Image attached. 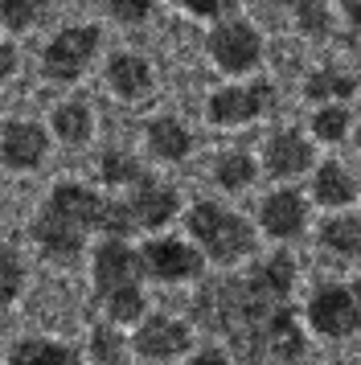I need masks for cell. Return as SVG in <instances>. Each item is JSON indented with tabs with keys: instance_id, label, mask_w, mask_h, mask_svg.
<instances>
[{
	"instance_id": "16",
	"label": "cell",
	"mask_w": 361,
	"mask_h": 365,
	"mask_svg": "<svg viewBox=\"0 0 361 365\" xmlns=\"http://www.w3.org/2000/svg\"><path fill=\"white\" fill-rule=\"evenodd\" d=\"M320 247L337 259H353L361 255V217L345 214V217H328L320 226Z\"/></svg>"
},
{
	"instance_id": "23",
	"label": "cell",
	"mask_w": 361,
	"mask_h": 365,
	"mask_svg": "<svg viewBox=\"0 0 361 365\" xmlns=\"http://www.w3.org/2000/svg\"><path fill=\"white\" fill-rule=\"evenodd\" d=\"M25 287V263L13 247H0V308H9Z\"/></svg>"
},
{
	"instance_id": "9",
	"label": "cell",
	"mask_w": 361,
	"mask_h": 365,
	"mask_svg": "<svg viewBox=\"0 0 361 365\" xmlns=\"http://www.w3.org/2000/svg\"><path fill=\"white\" fill-rule=\"evenodd\" d=\"M304 222H308V205L295 189H275L271 197L259 205V226L275 242H292L304 234Z\"/></svg>"
},
{
	"instance_id": "4",
	"label": "cell",
	"mask_w": 361,
	"mask_h": 365,
	"mask_svg": "<svg viewBox=\"0 0 361 365\" xmlns=\"http://www.w3.org/2000/svg\"><path fill=\"white\" fill-rule=\"evenodd\" d=\"M193 349V329L168 312H148L131 332V353L144 361H177Z\"/></svg>"
},
{
	"instance_id": "36",
	"label": "cell",
	"mask_w": 361,
	"mask_h": 365,
	"mask_svg": "<svg viewBox=\"0 0 361 365\" xmlns=\"http://www.w3.org/2000/svg\"><path fill=\"white\" fill-rule=\"evenodd\" d=\"M353 287H357V296H361V271H357V283H353Z\"/></svg>"
},
{
	"instance_id": "22",
	"label": "cell",
	"mask_w": 361,
	"mask_h": 365,
	"mask_svg": "<svg viewBox=\"0 0 361 365\" xmlns=\"http://www.w3.org/2000/svg\"><path fill=\"white\" fill-rule=\"evenodd\" d=\"M54 132L62 135L66 144H86V135H91V111L82 107V103H66L54 111Z\"/></svg>"
},
{
	"instance_id": "11",
	"label": "cell",
	"mask_w": 361,
	"mask_h": 365,
	"mask_svg": "<svg viewBox=\"0 0 361 365\" xmlns=\"http://www.w3.org/2000/svg\"><path fill=\"white\" fill-rule=\"evenodd\" d=\"M46 132L37 128V123H4V132H0V160L16 173H29L46 160Z\"/></svg>"
},
{
	"instance_id": "34",
	"label": "cell",
	"mask_w": 361,
	"mask_h": 365,
	"mask_svg": "<svg viewBox=\"0 0 361 365\" xmlns=\"http://www.w3.org/2000/svg\"><path fill=\"white\" fill-rule=\"evenodd\" d=\"M341 4H345V13H349V21L361 29V0H341Z\"/></svg>"
},
{
	"instance_id": "19",
	"label": "cell",
	"mask_w": 361,
	"mask_h": 365,
	"mask_svg": "<svg viewBox=\"0 0 361 365\" xmlns=\"http://www.w3.org/2000/svg\"><path fill=\"white\" fill-rule=\"evenodd\" d=\"M128 349H131V341L119 332V324H98V329L91 332L86 353H91L95 365H123L128 361Z\"/></svg>"
},
{
	"instance_id": "35",
	"label": "cell",
	"mask_w": 361,
	"mask_h": 365,
	"mask_svg": "<svg viewBox=\"0 0 361 365\" xmlns=\"http://www.w3.org/2000/svg\"><path fill=\"white\" fill-rule=\"evenodd\" d=\"M250 365H283V361H250Z\"/></svg>"
},
{
	"instance_id": "31",
	"label": "cell",
	"mask_w": 361,
	"mask_h": 365,
	"mask_svg": "<svg viewBox=\"0 0 361 365\" xmlns=\"http://www.w3.org/2000/svg\"><path fill=\"white\" fill-rule=\"evenodd\" d=\"M185 9H193L197 17H222L226 9H234V0H180Z\"/></svg>"
},
{
	"instance_id": "10",
	"label": "cell",
	"mask_w": 361,
	"mask_h": 365,
	"mask_svg": "<svg viewBox=\"0 0 361 365\" xmlns=\"http://www.w3.org/2000/svg\"><path fill=\"white\" fill-rule=\"evenodd\" d=\"M128 205H131V217H136V230H161V226H168L180 210L177 193H173L168 185L148 181V177L136 181V193L128 197Z\"/></svg>"
},
{
	"instance_id": "13",
	"label": "cell",
	"mask_w": 361,
	"mask_h": 365,
	"mask_svg": "<svg viewBox=\"0 0 361 365\" xmlns=\"http://www.w3.org/2000/svg\"><path fill=\"white\" fill-rule=\"evenodd\" d=\"M304 168H312V148L300 132H279L267 140V173L288 181V177H300Z\"/></svg>"
},
{
	"instance_id": "6",
	"label": "cell",
	"mask_w": 361,
	"mask_h": 365,
	"mask_svg": "<svg viewBox=\"0 0 361 365\" xmlns=\"http://www.w3.org/2000/svg\"><path fill=\"white\" fill-rule=\"evenodd\" d=\"M140 255H144L148 275L161 283H189V279H201V271H205L201 247H189L180 238H152Z\"/></svg>"
},
{
	"instance_id": "28",
	"label": "cell",
	"mask_w": 361,
	"mask_h": 365,
	"mask_svg": "<svg viewBox=\"0 0 361 365\" xmlns=\"http://www.w3.org/2000/svg\"><path fill=\"white\" fill-rule=\"evenodd\" d=\"M312 132L320 135V140H341L349 132V115H345L341 107H325V111L312 115Z\"/></svg>"
},
{
	"instance_id": "24",
	"label": "cell",
	"mask_w": 361,
	"mask_h": 365,
	"mask_svg": "<svg viewBox=\"0 0 361 365\" xmlns=\"http://www.w3.org/2000/svg\"><path fill=\"white\" fill-rule=\"evenodd\" d=\"M98 173H103V181L107 185H136L144 173H140V165L131 160L128 152H107L103 156V165H98Z\"/></svg>"
},
{
	"instance_id": "5",
	"label": "cell",
	"mask_w": 361,
	"mask_h": 365,
	"mask_svg": "<svg viewBox=\"0 0 361 365\" xmlns=\"http://www.w3.org/2000/svg\"><path fill=\"white\" fill-rule=\"evenodd\" d=\"M148 275L144 255L123 242V238H107L103 247L95 250V296L107 299L123 287H140V279Z\"/></svg>"
},
{
	"instance_id": "2",
	"label": "cell",
	"mask_w": 361,
	"mask_h": 365,
	"mask_svg": "<svg viewBox=\"0 0 361 365\" xmlns=\"http://www.w3.org/2000/svg\"><path fill=\"white\" fill-rule=\"evenodd\" d=\"M185 226H189V238L201 247V255L218 267L243 263L246 255L255 250V230H250V222L238 217L234 210H226V205L197 201L193 210L185 214Z\"/></svg>"
},
{
	"instance_id": "14",
	"label": "cell",
	"mask_w": 361,
	"mask_h": 365,
	"mask_svg": "<svg viewBox=\"0 0 361 365\" xmlns=\"http://www.w3.org/2000/svg\"><path fill=\"white\" fill-rule=\"evenodd\" d=\"M4 365H82V353L54 336H25L9 349Z\"/></svg>"
},
{
	"instance_id": "12",
	"label": "cell",
	"mask_w": 361,
	"mask_h": 365,
	"mask_svg": "<svg viewBox=\"0 0 361 365\" xmlns=\"http://www.w3.org/2000/svg\"><path fill=\"white\" fill-rule=\"evenodd\" d=\"M271 99V86H234V91H218L210 99V119L222 128L246 123V119H259L263 107Z\"/></svg>"
},
{
	"instance_id": "17",
	"label": "cell",
	"mask_w": 361,
	"mask_h": 365,
	"mask_svg": "<svg viewBox=\"0 0 361 365\" xmlns=\"http://www.w3.org/2000/svg\"><path fill=\"white\" fill-rule=\"evenodd\" d=\"M107 83H111L115 95H123V99H140L152 83V74H148V62L140 58H111V66H107Z\"/></svg>"
},
{
	"instance_id": "27",
	"label": "cell",
	"mask_w": 361,
	"mask_h": 365,
	"mask_svg": "<svg viewBox=\"0 0 361 365\" xmlns=\"http://www.w3.org/2000/svg\"><path fill=\"white\" fill-rule=\"evenodd\" d=\"M131 230H136L131 205L128 201H107V210H103V234L107 238H128Z\"/></svg>"
},
{
	"instance_id": "21",
	"label": "cell",
	"mask_w": 361,
	"mask_h": 365,
	"mask_svg": "<svg viewBox=\"0 0 361 365\" xmlns=\"http://www.w3.org/2000/svg\"><path fill=\"white\" fill-rule=\"evenodd\" d=\"M213 177H218L222 189L238 193V189H246V185L255 181V160H250L246 152H226V156L213 165Z\"/></svg>"
},
{
	"instance_id": "33",
	"label": "cell",
	"mask_w": 361,
	"mask_h": 365,
	"mask_svg": "<svg viewBox=\"0 0 361 365\" xmlns=\"http://www.w3.org/2000/svg\"><path fill=\"white\" fill-rule=\"evenodd\" d=\"M16 70V53H13V46H0V83L9 78Z\"/></svg>"
},
{
	"instance_id": "18",
	"label": "cell",
	"mask_w": 361,
	"mask_h": 365,
	"mask_svg": "<svg viewBox=\"0 0 361 365\" xmlns=\"http://www.w3.org/2000/svg\"><path fill=\"white\" fill-rule=\"evenodd\" d=\"M189 144H193V140H189V132L180 128L177 119H168V115L156 119V123L148 128V148L156 152L161 160H173V165H177V160H185V156H189Z\"/></svg>"
},
{
	"instance_id": "1",
	"label": "cell",
	"mask_w": 361,
	"mask_h": 365,
	"mask_svg": "<svg viewBox=\"0 0 361 365\" xmlns=\"http://www.w3.org/2000/svg\"><path fill=\"white\" fill-rule=\"evenodd\" d=\"M103 210H107V201L98 193L82 189V185H58L41 205V214L33 217V238H37L41 255L78 259L86 247V234L103 230Z\"/></svg>"
},
{
	"instance_id": "25",
	"label": "cell",
	"mask_w": 361,
	"mask_h": 365,
	"mask_svg": "<svg viewBox=\"0 0 361 365\" xmlns=\"http://www.w3.org/2000/svg\"><path fill=\"white\" fill-rule=\"evenodd\" d=\"M49 0H0V13H4V25H13V29H29L41 21Z\"/></svg>"
},
{
	"instance_id": "3",
	"label": "cell",
	"mask_w": 361,
	"mask_h": 365,
	"mask_svg": "<svg viewBox=\"0 0 361 365\" xmlns=\"http://www.w3.org/2000/svg\"><path fill=\"white\" fill-rule=\"evenodd\" d=\"M304 320L316 336L341 341L361 329V296L357 287H341V283H325L316 287L304 304Z\"/></svg>"
},
{
	"instance_id": "29",
	"label": "cell",
	"mask_w": 361,
	"mask_h": 365,
	"mask_svg": "<svg viewBox=\"0 0 361 365\" xmlns=\"http://www.w3.org/2000/svg\"><path fill=\"white\" fill-rule=\"evenodd\" d=\"M300 25L308 29V34H325V4H316V0H304L300 4Z\"/></svg>"
},
{
	"instance_id": "30",
	"label": "cell",
	"mask_w": 361,
	"mask_h": 365,
	"mask_svg": "<svg viewBox=\"0 0 361 365\" xmlns=\"http://www.w3.org/2000/svg\"><path fill=\"white\" fill-rule=\"evenodd\" d=\"M148 4H152V0H111V13L119 21H131V25H136V21L148 17Z\"/></svg>"
},
{
	"instance_id": "7",
	"label": "cell",
	"mask_w": 361,
	"mask_h": 365,
	"mask_svg": "<svg viewBox=\"0 0 361 365\" xmlns=\"http://www.w3.org/2000/svg\"><path fill=\"white\" fill-rule=\"evenodd\" d=\"M95 46H98L95 25H86V29H66V34H58L46 46V62H41V66H46V74L54 83H74L82 70H86V62L95 58Z\"/></svg>"
},
{
	"instance_id": "20",
	"label": "cell",
	"mask_w": 361,
	"mask_h": 365,
	"mask_svg": "<svg viewBox=\"0 0 361 365\" xmlns=\"http://www.w3.org/2000/svg\"><path fill=\"white\" fill-rule=\"evenodd\" d=\"M103 312H107V320L111 324H140L148 316V299H144V283L140 287H123V292H115V296L103 299Z\"/></svg>"
},
{
	"instance_id": "32",
	"label": "cell",
	"mask_w": 361,
	"mask_h": 365,
	"mask_svg": "<svg viewBox=\"0 0 361 365\" xmlns=\"http://www.w3.org/2000/svg\"><path fill=\"white\" fill-rule=\"evenodd\" d=\"M185 365H230V357H226L218 345H205V349H197V353H193Z\"/></svg>"
},
{
	"instance_id": "15",
	"label": "cell",
	"mask_w": 361,
	"mask_h": 365,
	"mask_svg": "<svg viewBox=\"0 0 361 365\" xmlns=\"http://www.w3.org/2000/svg\"><path fill=\"white\" fill-rule=\"evenodd\" d=\"M312 197L320 201V205H328V210H341V205H349V201L357 197V181L345 173L341 165H320L316 168V177H312Z\"/></svg>"
},
{
	"instance_id": "26",
	"label": "cell",
	"mask_w": 361,
	"mask_h": 365,
	"mask_svg": "<svg viewBox=\"0 0 361 365\" xmlns=\"http://www.w3.org/2000/svg\"><path fill=\"white\" fill-rule=\"evenodd\" d=\"M304 95L308 99H345V95H353V83L345 78V74H332V70H325V74H312L308 83H304Z\"/></svg>"
},
{
	"instance_id": "8",
	"label": "cell",
	"mask_w": 361,
	"mask_h": 365,
	"mask_svg": "<svg viewBox=\"0 0 361 365\" xmlns=\"http://www.w3.org/2000/svg\"><path fill=\"white\" fill-rule=\"evenodd\" d=\"M259 50H263L259 34H255L250 25H243V21H226V25H218V29L210 34L213 62H218L222 70H230V74L250 70L255 62H259Z\"/></svg>"
}]
</instances>
